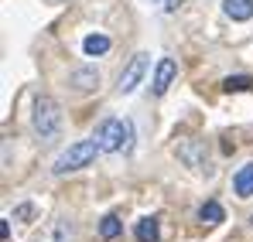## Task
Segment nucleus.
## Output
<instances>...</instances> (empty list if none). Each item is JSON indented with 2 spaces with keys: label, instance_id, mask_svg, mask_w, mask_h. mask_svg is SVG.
I'll use <instances>...</instances> for the list:
<instances>
[{
  "label": "nucleus",
  "instance_id": "f257e3e1",
  "mask_svg": "<svg viewBox=\"0 0 253 242\" xmlns=\"http://www.w3.org/2000/svg\"><path fill=\"white\" fill-rule=\"evenodd\" d=\"M96 140H99L103 154H130V147H133V123L130 120H103Z\"/></svg>",
  "mask_w": 253,
  "mask_h": 242
},
{
  "label": "nucleus",
  "instance_id": "f03ea898",
  "mask_svg": "<svg viewBox=\"0 0 253 242\" xmlns=\"http://www.w3.org/2000/svg\"><path fill=\"white\" fill-rule=\"evenodd\" d=\"M99 150H103L99 140H76V143H69V150H62V154L55 157V167H51V171H55V174H69V171L89 167Z\"/></svg>",
  "mask_w": 253,
  "mask_h": 242
},
{
  "label": "nucleus",
  "instance_id": "7ed1b4c3",
  "mask_svg": "<svg viewBox=\"0 0 253 242\" xmlns=\"http://www.w3.org/2000/svg\"><path fill=\"white\" fill-rule=\"evenodd\" d=\"M35 133L42 137V140H55L58 133H62V109H58V103L55 99H48L42 96L38 103H35Z\"/></svg>",
  "mask_w": 253,
  "mask_h": 242
},
{
  "label": "nucleus",
  "instance_id": "20e7f679",
  "mask_svg": "<svg viewBox=\"0 0 253 242\" xmlns=\"http://www.w3.org/2000/svg\"><path fill=\"white\" fill-rule=\"evenodd\" d=\"M147 65H151V58H147L144 51L130 58V65H126L124 72H120V85H117V89H120V96H130V92L140 85V79L147 75Z\"/></svg>",
  "mask_w": 253,
  "mask_h": 242
},
{
  "label": "nucleus",
  "instance_id": "39448f33",
  "mask_svg": "<svg viewBox=\"0 0 253 242\" xmlns=\"http://www.w3.org/2000/svg\"><path fill=\"white\" fill-rule=\"evenodd\" d=\"M174 150H178V161L185 164V167H192V171H206V167H209L206 143H202V140H181Z\"/></svg>",
  "mask_w": 253,
  "mask_h": 242
},
{
  "label": "nucleus",
  "instance_id": "423d86ee",
  "mask_svg": "<svg viewBox=\"0 0 253 242\" xmlns=\"http://www.w3.org/2000/svg\"><path fill=\"white\" fill-rule=\"evenodd\" d=\"M174 75H178V62H174V58H161L158 69H154V82H151L154 96H165L171 89V82H174Z\"/></svg>",
  "mask_w": 253,
  "mask_h": 242
},
{
  "label": "nucleus",
  "instance_id": "0eeeda50",
  "mask_svg": "<svg viewBox=\"0 0 253 242\" xmlns=\"http://www.w3.org/2000/svg\"><path fill=\"white\" fill-rule=\"evenodd\" d=\"M96 85H99V69L96 65H85V69H76L72 72V89L76 92H89Z\"/></svg>",
  "mask_w": 253,
  "mask_h": 242
},
{
  "label": "nucleus",
  "instance_id": "6e6552de",
  "mask_svg": "<svg viewBox=\"0 0 253 242\" xmlns=\"http://www.w3.org/2000/svg\"><path fill=\"white\" fill-rule=\"evenodd\" d=\"M233 191H236L240 198H250V195H253V161L247 164V167L236 171V177H233Z\"/></svg>",
  "mask_w": 253,
  "mask_h": 242
},
{
  "label": "nucleus",
  "instance_id": "1a4fd4ad",
  "mask_svg": "<svg viewBox=\"0 0 253 242\" xmlns=\"http://www.w3.org/2000/svg\"><path fill=\"white\" fill-rule=\"evenodd\" d=\"M110 44H113V41L106 38V35H89V38L83 41V51L89 55V58H96V55H106Z\"/></svg>",
  "mask_w": 253,
  "mask_h": 242
},
{
  "label": "nucleus",
  "instance_id": "9d476101",
  "mask_svg": "<svg viewBox=\"0 0 253 242\" xmlns=\"http://www.w3.org/2000/svg\"><path fill=\"white\" fill-rule=\"evenodd\" d=\"M226 14L233 21H250L253 17V0H226Z\"/></svg>",
  "mask_w": 253,
  "mask_h": 242
},
{
  "label": "nucleus",
  "instance_id": "9b49d317",
  "mask_svg": "<svg viewBox=\"0 0 253 242\" xmlns=\"http://www.w3.org/2000/svg\"><path fill=\"white\" fill-rule=\"evenodd\" d=\"M158 239H161L158 218H140L137 222V242H158Z\"/></svg>",
  "mask_w": 253,
  "mask_h": 242
},
{
  "label": "nucleus",
  "instance_id": "f8f14e48",
  "mask_svg": "<svg viewBox=\"0 0 253 242\" xmlns=\"http://www.w3.org/2000/svg\"><path fill=\"white\" fill-rule=\"evenodd\" d=\"M199 218H202L206 225H219V222L226 218V211H222V205H219V202H206L202 208H199Z\"/></svg>",
  "mask_w": 253,
  "mask_h": 242
},
{
  "label": "nucleus",
  "instance_id": "ddd939ff",
  "mask_svg": "<svg viewBox=\"0 0 253 242\" xmlns=\"http://www.w3.org/2000/svg\"><path fill=\"white\" fill-rule=\"evenodd\" d=\"M120 232H124V222H120L117 215H106V218L99 222V236H103L106 242H113L117 236H120Z\"/></svg>",
  "mask_w": 253,
  "mask_h": 242
},
{
  "label": "nucleus",
  "instance_id": "4468645a",
  "mask_svg": "<svg viewBox=\"0 0 253 242\" xmlns=\"http://www.w3.org/2000/svg\"><path fill=\"white\" fill-rule=\"evenodd\" d=\"M222 89L226 92H247V89H253V79L250 75H229V79L222 82Z\"/></svg>",
  "mask_w": 253,
  "mask_h": 242
},
{
  "label": "nucleus",
  "instance_id": "2eb2a0df",
  "mask_svg": "<svg viewBox=\"0 0 253 242\" xmlns=\"http://www.w3.org/2000/svg\"><path fill=\"white\" fill-rule=\"evenodd\" d=\"M55 242H72V222L69 218H58L55 222Z\"/></svg>",
  "mask_w": 253,
  "mask_h": 242
},
{
  "label": "nucleus",
  "instance_id": "dca6fc26",
  "mask_svg": "<svg viewBox=\"0 0 253 242\" xmlns=\"http://www.w3.org/2000/svg\"><path fill=\"white\" fill-rule=\"evenodd\" d=\"M31 215H35V205H17V208H14V218H31Z\"/></svg>",
  "mask_w": 253,
  "mask_h": 242
},
{
  "label": "nucleus",
  "instance_id": "f3484780",
  "mask_svg": "<svg viewBox=\"0 0 253 242\" xmlns=\"http://www.w3.org/2000/svg\"><path fill=\"white\" fill-rule=\"evenodd\" d=\"M181 3H185V0H168V3H165V10L174 14V10H181Z\"/></svg>",
  "mask_w": 253,
  "mask_h": 242
}]
</instances>
